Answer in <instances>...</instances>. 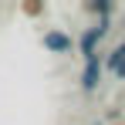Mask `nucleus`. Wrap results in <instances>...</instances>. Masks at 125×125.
<instances>
[{
  "instance_id": "obj_7",
  "label": "nucleus",
  "mask_w": 125,
  "mask_h": 125,
  "mask_svg": "<svg viewBox=\"0 0 125 125\" xmlns=\"http://www.w3.org/2000/svg\"><path fill=\"white\" fill-rule=\"evenodd\" d=\"M112 74H115V78H122V81H125V58H122L118 64H115V71H112Z\"/></svg>"
},
{
  "instance_id": "obj_5",
  "label": "nucleus",
  "mask_w": 125,
  "mask_h": 125,
  "mask_svg": "<svg viewBox=\"0 0 125 125\" xmlns=\"http://www.w3.org/2000/svg\"><path fill=\"white\" fill-rule=\"evenodd\" d=\"M84 10H91V14H102V17H108V14L115 10V3H84Z\"/></svg>"
},
{
  "instance_id": "obj_3",
  "label": "nucleus",
  "mask_w": 125,
  "mask_h": 125,
  "mask_svg": "<svg viewBox=\"0 0 125 125\" xmlns=\"http://www.w3.org/2000/svg\"><path fill=\"white\" fill-rule=\"evenodd\" d=\"M44 47L54 51V54H68V51L74 47V41H71L64 31H47V34H44Z\"/></svg>"
},
{
  "instance_id": "obj_6",
  "label": "nucleus",
  "mask_w": 125,
  "mask_h": 125,
  "mask_svg": "<svg viewBox=\"0 0 125 125\" xmlns=\"http://www.w3.org/2000/svg\"><path fill=\"white\" fill-rule=\"evenodd\" d=\"M41 10H44L41 3H24V14H27V17H37Z\"/></svg>"
},
{
  "instance_id": "obj_4",
  "label": "nucleus",
  "mask_w": 125,
  "mask_h": 125,
  "mask_svg": "<svg viewBox=\"0 0 125 125\" xmlns=\"http://www.w3.org/2000/svg\"><path fill=\"white\" fill-rule=\"evenodd\" d=\"M122 58H125V41L118 44V47H115V51H112L108 58H105V68H108V71H115V64L122 61Z\"/></svg>"
},
{
  "instance_id": "obj_2",
  "label": "nucleus",
  "mask_w": 125,
  "mask_h": 125,
  "mask_svg": "<svg viewBox=\"0 0 125 125\" xmlns=\"http://www.w3.org/2000/svg\"><path fill=\"white\" fill-rule=\"evenodd\" d=\"M98 74H102V58H98V54H88V58H84V71H81V88L84 91H95Z\"/></svg>"
},
{
  "instance_id": "obj_1",
  "label": "nucleus",
  "mask_w": 125,
  "mask_h": 125,
  "mask_svg": "<svg viewBox=\"0 0 125 125\" xmlns=\"http://www.w3.org/2000/svg\"><path fill=\"white\" fill-rule=\"evenodd\" d=\"M105 34H108V21H98V24H91V27H88V31H84L81 34V54L84 58H88V54H98V51H95V47H98V41H102Z\"/></svg>"
}]
</instances>
